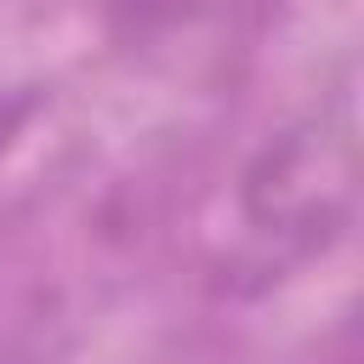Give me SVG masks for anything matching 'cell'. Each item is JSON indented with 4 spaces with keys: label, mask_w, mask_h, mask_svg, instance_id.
Listing matches in <instances>:
<instances>
[{
    "label": "cell",
    "mask_w": 364,
    "mask_h": 364,
    "mask_svg": "<svg viewBox=\"0 0 364 364\" xmlns=\"http://www.w3.org/2000/svg\"><path fill=\"white\" fill-rule=\"evenodd\" d=\"M193 0H114L119 17H131V28H154V23H176Z\"/></svg>",
    "instance_id": "6da1fadb"
},
{
    "label": "cell",
    "mask_w": 364,
    "mask_h": 364,
    "mask_svg": "<svg viewBox=\"0 0 364 364\" xmlns=\"http://www.w3.org/2000/svg\"><path fill=\"white\" fill-rule=\"evenodd\" d=\"M28 119V97H11V91H0V154L11 148V136H17V125Z\"/></svg>",
    "instance_id": "7a4b0ae2"
}]
</instances>
